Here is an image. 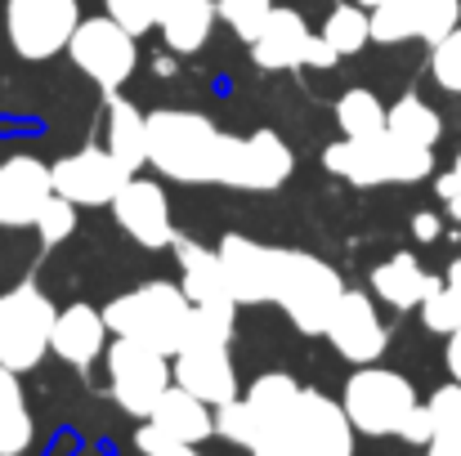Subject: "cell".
Returning a JSON list of instances; mask_svg holds the SVG:
<instances>
[{
    "instance_id": "cell-18",
    "label": "cell",
    "mask_w": 461,
    "mask_h": 456,
    "mask_svg": "<svg viewBox=\"0 0 461 456\" xmlns=\"http://www.w3.org/2000/svg\"><path fill=\"white\" fill-rule=\"evenodd\" d=\"M50 197V161H41L36 152L0 156V228H32Z\"/></svg>"
},
{
    "instance_id": "cell-12",
    "label": "cell",
    "mask_w": 461,
    "mask_h": 456,
    "mask_svg": "<svg viewBox=\"0 0 461 456\" xmlns=\"http://www.w3.org/2000/svg\"><path fill=\"white\" fill-rule=\"evenodd\" d=\"M274 430L296 439L309 456H354V448H358V434H354L340 398H331L327 389H309V385H301L292 412Z\"/></svg>"
},
{
    "instance_id": "cell-19",
    "label": "cell",
    "mask_w": 461,
    "mask_h": 456,
    "mask_svg": "<svg viewBox=\"0 0 461 456\" xmlns=\"http://www.w3.org/2000/svg\"><path fill=\"white\" fill-rule=\"evenodd\" d=\"M215 255H220L224 282H229L238 308L269 304L274 296V246L269 242H256L247 233H224L215 242Z\"/></svg>"
},
{
    "instance_id": "cell-1",
    "label": "cell",
    "mask_w": 461,
    "mask_h": 456,
    "mask_svg": "<svg viewBox=\"0 0 461 456\" xmlns=\"http://www.w3.org/2000/svg\"><path fill=\"white\" fill-rule=\"evenodd\" d=\"M233 135L197 108L149 112V165L170 183H224Z\"/></svg>"
},
{
    "instance_id": "cell-2",
    "label": "cell",
    "mask_w": 461,
    "mask_h": 456,
    "mask_svg": "<svg viewBox=\"0 0 461 456\" xmlns=\"http://www.w3.org/2000/svg\"><path fill=\"white\" fill-rule=\"evenodd\" d=\"M322 170L349 188H403L435 174V148L408 144L390 130L372 139H331L322 148Z\"/></svg>"
},
{
    "instance_id": "cell-32",
    "label": "cell",
    "mask_w": 461,
    "mask_h": 456,
    "mask_svg": "<svg viewBox=\"0 0 461 456\" xmlns=\"http://www.w3.org/2000/svg\"><path fill=\"white\" fill-rule=\"evenodd\" d=\"M260 434H265V430H260V421H256V412L247 407V398H242V394L215 407V439H224L229 448L251 452V448L260 443Z\"/></svg>"
},
{
    "instance_id": "cell-14",
    "label": "cell",
    "mask_w": 461,
    "mask_h": 456,
    "mask_svg": "<svg viewBox=\"0 0 461 456\" xmlns=\"http://www.w3.org/2000/svg\"><path fill=\"white\" fill-rule=\"evenodd\" d=\"M131 179V170L104 148V144H86L77 152H63L59 161H50V183L59 197H68L81 210L108 206L117 197V188Z\"/></svg>"
},
{
    "instance_id": "cell-40",
    "label": "cell",
    "mask_w": 461,
    "mask_h": 456,
    "mask_svg": "<svg viewBox=\"0 0 461 456\" xmlns=\"http://www.w3.org/2000/svg\"><path fill=\"white\" fill-rule=\"evenodd\" d=\"M430 430H435V421H430V407L426 403H417L412 412H408V421H403V430H399V443H408V448H426L430 443Z\"/></svg>"
},
{
    "instance_id": "cell-30",
    "label": "cell",
    "mask_w": 461,
    "mask_h": 456,
    "mask_svg": "<svg viewBox=\"0 0 461 456\" xmlns=\"http://www.w3.org/2000/svg\"><path fill=\"white\" fill-rule=\"evenodd\" d=\"M296 394H301V380H296L292 371H260V376L242 389V398H247V407L256 412L260 430H274V425L292 412Z\"/></svg>"
},
{
    "instance_id": "cell-8",
    "label": "cell",
    "mask_w": 461,
    "mask_h": 456,
    "mask_svg": "<svg viewBox=\"0 0 461 456\" xmlns=\"http://www.w3.org/2000/svg\"><path fill=\"white\" fill-rule=\"evenodd\" d=\"M247 49L260 72H331L340 63L331 45L309 27L305 13L292 4H274Z\"/></svg>"
},
{
    "instance_id": "cell-10",
    "label": "cell",
    "mask_w": 461,
    "mask_h": 456,
    "mask_svg": "<svg viewBox=\"0 0 461 456\" xmlns=\"http://www.w3.org/2000/svg\"><path fill=\"white\" fill-rule=\"evenodd\" d=\"M104 371H108V398L131 416V421H149L153 403L161 389L170 385V358L157 353L140 340L113 335L104 349Z\"/></svg>"
},
{
    "instance_id": "cell-23",
    "label": "cell",
    "mask_w": 461,
    "mask_h": 456,
    "mask_svg": "<svg viewBox=\"0 0 461 456\" xmlns=\"http://www.w3.org/2000/svg\"><path fill=\"white\" fill-rule=\"evenodd\" d=\"M215 0H157V36L175 58L202 54L206 40L215 36Z\"/></svg>"
},
{
    "instance_id": "cell-11",
    "label": "cell",
    "mask_w": 461,
    "mask_h": 456,
    "mask_svg": "<svg viewBox=\"0 0 461 456\" xmlns=\"http://www.w3.org/2000/svg\"><path fill=\"white\" fill-rule=\"evenodd\" d=\"M322 340L336 349V358H345L349 367H363V362H381L385 349H390V322L381 317V304L372 291H358V287H345L340 300L331 308L327 326H322Z\"/></svg>"
},
{
    "instance_id": "cell-5",
    "label": "cell",
    "mask_w": 461,
    "mask_h": 456,
    "mask_svg": "<svg viewBox=\"0 0 461 456\" xmlns=\"http://www.w3.org/2000/svg\"><path fill=\"white\" fill-rule=\"evenodd\" d=\"M417 403H421L417 385L403 371L381 367V362L354 367L340 385V407H345L354 434H363V439H399V430Z\"/></svg>"
},
{
    "instance_id": "cell-24",
    "label": "cell",
    "mask_w": 461,
    "mask_h": 456,
    "mask_svg": "<svg viewBox=\"0 0 461 456\" xmlns=\"http://www.w3.org/2000/svg\"><path fill=\"white\" fill-rule=\"evenodd\" d=\"M149 425L161 430L166 439H175V443L202 448L206 439H215V407H206L202 398H193L188 389H179L170 380L161 389V398L153 403V412H149Z\"/></svg>"
},
{
    "instance_id": "cell-38",
    "label": "cell",
    "mask_w": 461,
    "mask_h": 456,
    "mask_svg": "<svg viewBox=\"0 0 461 456\" xmlns=\"http://www.w3.org/2000/svg\"><path fill=\"white\" fill-rule=\"evenodd\" d=\"M135 448H140V456H202V448L166 439V434L153 430L149 421H140V430H135Z\"/></svg>"
},
{
    "instance_id": "cell-13",
    "label": "cell",
    "mask_w": 461,
    "mask_h": 456,
    "mask_svg": "<svg viewBox=\"0 0 461 456\" xmlns=\"http://www.w3.org/2000/svg\"><path fill=\"white\" fill-rule=\"evenodd\" d=\"M108 210H113V219H117V228L135 242V246H144V251H170V242H175V215H170V197H166V183L153 179V174H131L122 188H117V197L108 201Z\"/></svg>"
},
{
    "instance_id": "cell-36",
    "label": "cell",
    "mask_w": 461,
    "mask_h": 456,
    "mask_svg": "<svg viewBox=\"0 0 461 456\" xmlns=\"http://www.w3.org/2000/svg\"><path fill=\"white\" fill-rule=\"evenodd\" d=\"M421 326L426 331H435V335H448V331H457L461 326V296L457 291H448L444 287V278H439V287L421 300Z\"/></svg>"
},
{
    "instance_id": "cell-21",
    "label": "cell",
    "mask_w": 461,
    "mask_h": 456,
    "mask_svg": "<svg viewBox=\"0 0 461 456\" xmlns=\"http://www.w3.org/2000/svg\"><path fill=\"white\" fill-rule=\"evenodd\" d=\"M113 331L104 322V308H95L90 300H72L54 313V331H50V353L59 362H68L72 371H90L104 349H108Z\"/></svg>"
},
{
    "instance_id": "cell-27",
    "label": "cell",
    "mask_w": 461,
    "mask_h": 456,
    "mask_svg": "<svg viewBox=\"0 0 461 456\" xmlns=\"http://www.w3.org/2000/svg\"><path fill=\"white\" fill-rule=\"evenodd\" d=\"M385 130L408 139V144H421V148H439L444 139V117L435 103H426L417 90H403L394 103H385Z\"/></svg>"
},
{
    "instance_id": "cell-31",
    "label": "cell",
    "mask_w": 461,
    "mask_h": 456,
    "mask_svg": "<svg viewBox=\"0 0 461 456\" xmlns=\"http://www.w3.org/2000/svg\"><path fill=\"white\" fill-rule=\"evenodd\" d=\"M426 407H430V421H435V430H430V443L421 448V456H461V385H439L430 398H426Z\"/></svg>"
},
{
    "instance_id": "cell-22",
    "label": "cell",
    "mask_w": 461,
    "mask_h": 456,
    "mask_svg": "<svg viewBox=\"0 0 461 456\" xmlns=\"http://www.w3.org/2000/svg\"><path fill=\"white\" fill-rule=\"evenodd\" d=\"M372 296L376 304H385V308H394V313H412V308H421V300L439 287V273H430L412 251H394V255H385L376 269H372Z\"/></svg>"
},
{
    "instance_id": "cell-34",
    "label": "cell",
    "mask_w": 461,
    "mask_h": 456,
    "mask_svg": "<svg viewBox=\"0 0 461 456\" xmlns=\"http://www.w3.org/2000/svg\"><path fill=\"white\" fill-rule=\"evenodd\" d=\"M274 4H278V0H215V13H220V22H224L242 45H251V36L260 31V22L269 18Z\"/></svg>"
},
{
    "instance_id": "cell-46",
    "label": "cell",
    "mask_w": 461,
    "mask_h": 456,
    "mask_svg": "<svg viewBox=\"0 0 461 456\" xmlns=\"http://www.w3.org/2000/svg\"><path fill=\"white\" fill-rule=\"evenodd\" d=\"M354 4H363V9H376V4H381V0H354Z\"/></svg>"
},
{
    "instance_id": "cell-25",
    "label": "cell",
    "mask_w": 461,
    "mask_h": 456,
    "mask_svg": "<svg viewBox=\"0 0 461 456\" xmlns=\"http://www.w3.org/2000/svg\"><path fill=\"white\" fill-rule=\"evenodd\" d=\"M104 148L113 152L131 174H140L149 165V112H140L122 90L108 94V144Z\"/></svg>"
},
{
    "instance_id": "cell-37",
    "label": "cell",
    "mask_w": 461,
    "mask_h": 456,
    "mask_svg": "<svg viewBox=\"0 0 461 456\" xmlns=\"http://www.w3.org/2000/svg\"><path fill=\"white\" fill-rule=\"evenodd\" d=\"M104 13L131 36H149L157 27V0H104Z\"/></svg>"
},
{
    "instance_id": "cell-6",
    "label": "cell",
    "mask_w": 461,
    "mask_h": 456,
    "mask_svg": "<svg viewBox=\"0 0 461 456\" xmlns=\"http://www.w3.org/2000/svg\"><path fill=\"white\" fill-rule=\"evenodd\" d=\"M59 304L45 296L36 278L14 282L0 291V367L27 376L50 358V331H54Z\"/></svg>"
},
{
    "instance_id": "cell-43",
    "label": "cell",
    "mask_w": 461,
    "mask_h": 456,
    "mask_svg": "<svg viewBox=\"0 0 461 456\" xmlns=\"http://www.w3.org/2000/svg\"><path fill=\"white\" fill-rule=\"evenodd\" d=\"M444 371H448L453 385H461V326L444 335Z\"/></svg>"
},
{
    "instance_id": "cell-45",
    "label": "cell",
    "mask_w": 461,
    "mask_h": 456,
    "mask_svg": "<svg viewBox=\"0 0 461 456\" xmlns=\"http://www.w3.org/2000/svg\"><path fill=\"white\" fill-rule=\"evenodd\" d=\"M153 67H157V76H175V72H179V63H175V54H170V49H166V54H157Z\"/></svg>"
},
{
    "instance_id": "cell-41",
    "label": "cell",
    "mask_w": 461,
    "mask_h": 456,
    "mask_svg": "<svg viewBox=\"0 0 461 456\" xmlns=\"http://www.w3.org/2000/svg\"><path fill=\"white\" fill-rule=\"evenodd\" d=\"M247 456H309V452L296 443V439H287L283 430H265V434H260V443H256Z\"/></svg>"
},
{
    "instance_id": "cell-7",
    "label": "cell",
    "mask_w": 461,
    "mask_h": 456,
    "mask_svg": "<svg viewBox=\"0 0 461 456\" xmlns=\"http://www.w3.org/2000/svg\"><path fill=\"white\" fill-rule=\"evenodd\" d=\"M63 54H68L72 67H77L90 85H99L104 94L126 90V81L140 72V36H131V31H126L122 22H113L108 13L81 18Z\"/></svg>"
},
{
    "instance_id": "cell-9",
    "label": "cell",
    "mask_w": 461,
    "mask_h": 456,
    "mask_svg": "<svg viewBox=\"0 0 461 456\" xmlns=\"http://www.w3.org/2000/svg\"><path fill=\"white\" fill-rule=\"evenodd\" d=\"M81 18H86L81 0H5V9H0L5 40L23 63L59 58Z\"/></svg>"
},
{
    "instance_id": "cell-39",
    "label": "cell",
    "mask_w": 461,
    "mask_h": 456,
    "mask_svg": "<svg viewBox=\"0 0 461 456\" xmlns=\"http://www.w3.org/2000/svg\"><path fill=\"white\" fill-rule=\"evenodd\" d=\"M435 197L444 201L448 219L461 224V152L448 161V170H444V174H435Z\"/></svg>"
},
{
    "instance_id": "cell-33",
    "label": "cell",
    "mask_w": 461,
    "mask_h": 456,
    "mask_svg": "<svg viewBox=\"0 0 461 456\" xmlns=\"http://www.w3.org/2000/svg\"><path fill=\"white\" fill-rule=\"evenodd\" d=\"M77 224H81V206H72L68 197H50L45 206H41V215H36V224H32V233L41 237V246L45 251H54V246H63L72 233H77Z\"/></svg>"
},
{
    "instance_id": "cell-28",
    "label": "cell",
    "mask_w": 461,
    "mask_h": 456,
    "mask_svg": "<svg viewBox=\"0 0 461 456\" xmlns=\"http://www.w3.org/2000/svg\"><path fill=\"white\" fill-rule=\"evenodd\" d=\"M331 117H336L340 139H372V135L385 130V103H381V94L367 90V85L340 90L336 103H331Z\"/></svg>"
},
{
    "instance_id": "cell-47",
    "label": "cell",
    "mask_w": 461,
    "mask_h": 456,
    "mask_svg": "<svg viewBox=\"0 0 461 456\" xmlns=\"http://www.w3.org/2000/svg\"><path fill=\"white\" fill-rule=\"evenodd\" d=\"M417 456H421V452H417Z\"/></svg>"
},
{
    "instance_id": "cell-20",
    "label": "cell",
    "mask_w": 461,
    "mask_h": 456,
    "mask_svg": "<svg viewBox=\"0 0 461 456\" xmlns=\"http://www.w3.org/2000/svg\"><path fill=\"white\" fill-rule=\"evenodd\" d=\"M170 255L179 264V291L188 296V304L197 313H233V317L242 313L238 300H233V291H229V282H224V269H220L215 246H202V242L175 233Z\"/></svg>"
},
{
    "instance_id": "cell-26",
    "label": "cell",
    "mask_w": 461,
    "mask_h": 456,
    "mask_svg": "<svg viewBox=\"0 0 461 456\" xmlns=\"http://www.w3.org/2000/svg\"><path fill=\"white\" fill-rule=\"evenodd\" d=\"M36 452V416L23 389V376L0 367V456Z\"/></svg>"
},
{
    "instance_id": "cell-3",
    "label": "cell",
    "mask_w": 461,
    "mask_h": 456,
    "mask_svg": "<svg viewBox=\"0 0 461 456\" xmlns=\"http://www.w3.org/2000/svg\"><path fill=\"white\" fill-rule=\"evenodd\" d=\"M104 322L113 335H126V340H140L157 353H175L184 340H188V322H193V304L179 291V282L170 278H149L122 296L104 304Z\"/></svg>"
},
{
    "instance_id": "cell-44",
    "label": "cell",
    "mask_w": 461,
    "mask_h": 456,
    "mask_svg": "<svg viewBox=\"0 0 461 456\" xmlns=\"http://www.w3.org/2000/svg\"><path fill=\"white\" fill-rule=\"evenodd\" d=\"M439 278H444V287H448V291H457V296H461V255H453V260H448V269H444Z\"/></svg>"
},
{
    "instance_id": "cell-15",
    "label": "cell",
    "mask_w": 461,
    "mask_h": 456,
    "mask_svg": "<svg viewBox=\"0 0 461 456\" xmlns=\"http://www.w3.org/2000/svg\"><path fill=\"white\" fill-rule=\"evenodd\" d=\"M292 174H296V148L278 130H251V135H233L229 170H224L220 188H233V192H278Z\"/></svg>"
},
{
    "instance_id": "cell-42",
    "label": "cell",
    "mask_w": 461,
    "mask_h": 456,
    "mask_svg": "<svg viewBox=\"0 0 461 456\" xmlns=\"http://www.w3.org/2000/svg\"><path fill=\"white\" fill-rule=\"evenodd\" d=\"M408 233H412V242H421V246L439 242V237H444V219H439V210H412Z\"/></svg>"
},
{
    "instance_id": "cell-29",
    "label": "cell",
    "mask_w": 461,
    "mask_h": 456,
    "mask_svg": "<svg viewBox=\"0 0 461 456\" xmlns=\"http://www.w3.org/2000/svg\"><path fill=\"white\" fill-rule=\"evenodd\" d=\"M318 36L331 45L336 58H354L372 45V22H367V9L354 4V0H336L318 27Z\"/></svg>"
},
{
    "instance_id": "cell-16",
    "label": "cell",
    "mask_w": 461,
    "mask_h": 456,
    "mask_svg": "<svg viewBox=\"0 0 461 456\" xmlns=\"http://www.w3.org/2000/svg\"><path fill=\"white\" fill-rule=\"evenodd\" d=\"M367 22L376 45H435L461 22V0H381Z\"/></svg>"
},
{
    "instance_id": "cell-35",
    "label": "cell",
    "mask_w": 461,
    "mask_h": 456,
    "mask_svg": "<svg viewBox=\"0 0 461 456\" xmlns=\"http://www.w3.org/2000/svg\"><path fill=\"white\" fill-rule=\"evenodd\" d=\"M430 81L444 90V94H461V22L444 36V40H435L430 45Z\"/></svg>"
},
{
    "instance_id": "cell-17",
    "label": "cell",
    "mask_w": 461,
    "mask_h": 456,
    "mask_svg": "<svg viewBox=\"0 0 461 456\" xmlns=\"http://www.w3.org/2000/svg\"><path fill=\"white\" fill-rule=\"evenodd\" d=\"M170 380L179 389H188L193 398H202L206 407H220V403H229V398L242 394L233 353L220 340H184L170 353Z\"/></svg>"
},
{
    "instance_id": "cell-4",
    "label": "cell",
    "mask_w": 461,
    "mask_h": 456,
    "mask_svg": "<svg viewBox=\"0 0 461 456\" xmlns=\"http://www.w3.org/2000/svg\"><path fill=\"white\" fill-rule=\"evenodd\" d=\"M340 291H345V278L336 273V264H327L322 255L301 251V246H274V296H269V304H278L283 317L301 335H322Z\"/></svg>"
}]
</instances>
